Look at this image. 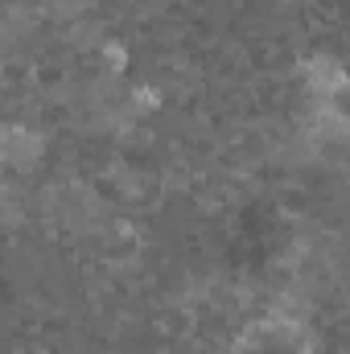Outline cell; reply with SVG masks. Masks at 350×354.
I'll use <instances>...</instances> for the list:
<instances>
[{
	"instance_id": "6da1fadb",
	"label": "cell",
	"mask_w": 350,
	"mask_h": 354,
	"mask_svg": "<svg viewBox=\"0 0 350 354\" xmlns=\"http://www.w3.org/2000/svg\"><path fill=\"white\" fill-rule=\"evenodd\" d=\"M313 87L322 91V95H338V91L347 87L342 66H338V62H330V58H317V66H313Z\"/></svg>"
}]
</instances>
